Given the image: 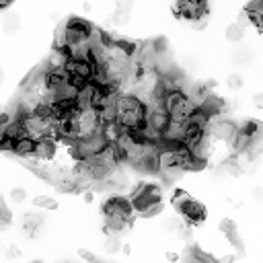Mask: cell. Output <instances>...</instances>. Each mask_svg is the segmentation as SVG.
<instances>
[{"mask_svg":"<svg viewBox=\"0 0 263 263\" xmlns=\"http://www.w3.org/2000/svg\"><path fill=\"white\" fill-rule=\"evenodd\" d=\"M115 113H117V124L128 130V132H138L146 126V115L148 107L134 95H121L117 97L115 103Z\"/></svg>","mask_w":263,"mask_h":263,"instance_id":"cell-1","label":"cell"},{"mask_svg":"<svg viewBox=\"0 0 263 263\" xmlns=\"http://www.w3.org/2000/svg\"><path fill=\"white\" fill-rule=\"evenodd\" d=\"M134 206L130 200L113 196L109 200H105L103 204V214H105V231L109 233V237H117L121 231L126 229L132 220Z\"/></svg>","mask_w":263,"mask_h":263,"instance_id":"cell-2","label":"cell"},{"mask_svg":"<svg viewBox=\"0 0 263 263\" xmlns=\"http://www.w3.org/2000/svg\"><path fill=\"white\" fill-rule=\"evenodd\" d=\"M163 191L159 185H154V183H140L136 189H134V194H132V206L136 212L140 214H144L146 210H150L152 206L156 204H163Z\"/></svg>","mask_w":263,"mask_h":263,"instance_id":"cell-3","label":"cell"},{"mask_svg":"<svg viewBox=\"0 0 263 263\" xmlns=\"http://www.w3.org/2000/svg\"><path fill=\"white\" fill-rule=\"evenodd\" d=\"M175 12L187 21H198L208 16V0H177L175 2Z\"/></svg>","mask_w":263,"mask_h":263,"instance_id":"cell-4","label":"cell"},{"mask_svg":"<svg viewBox=\"0 0 263 263\" xmlns=\"http://www.w3.org/2000/svg\"><path fill=\"white\" fill-rule=\"evenodd\" d=\"M208 134L216 138V140H222V142H235V138L239 134V126L235 124L233 119H226V117H216L210 121V128H208Z\"/></svg>","mask_w":263,"mask_h":263,"instance_id":"cell-5","label":"cell"},{"mask_svg":"<svg viewBox=\"0 0 263 263\" xmlns=\"http://www.w3.org/2000/svg\"><path fill=\"white\" fill-rule=\"evenodd\" d=\"M179 214L183 216V220L189 224V226H198L206 220V208L196 202V200H189L181 210H179Z\"/></svg>","mask_w":263,"mask_h":263,"instance_id":"cell-6","label":"cell"},{"mask_svg":"<svg viewBox=\"0 0 263 263\" xmlns=\"http://www.w3.org/2000/svg\"><path fill=\"white\" fill-rule=\"evenodd\" d=\"M220 231L226 235V239H229V243L233 245V247H235L239 253H243V251H245V241L241 239V235H239V231H237V224H235V220L224 218V220L220 222Z\"/></svg>","mask_w":263,"mask_h":263,"instance_id":"cell-7","label":"cell"},{"mask_svg":"<svg viewBox=\"0 0 263 263\" xmlns=\"http://www.w3.org/2000/svg\"><path fill=\"white\" fill-rule=\"evenodd\" d=\"M54 152H56V142L51 138H41V140H37V144H35V159L37 161H47V159H51L54 156Z\"/></svg>","mask_w":263,"mask_h":263,"instance_id":"cell-8","label":"cell"},{"mask_svg":"<svg viewBox=\"0 0 263 263\" xmlns=\"http://www.w3.org/2000/svg\"><path fill=\"white\" fill-rule=\"evenodd\" d=\"M35 144H37V140H33L29 136H23L19 140H14L12 142V152L19 154V156H33L35 154Z\"/></svg>","mask_w":263,"mask_h":263,"instance_id":"cell-9","label":"cell"},{"mask_svg":"<svg viewBox=\"0 0 263 263\" xmlns=\"http://www.w3.org/2000/svg\"><path fill=\"white\" fill-rule=\"evenodd\" d=\"M134 6V0H117V6L113 12V23L115 25H126L130 21V12Z\"/></svg>","mask_w":263,"mask_h":263,"instance_id":"cell-10","label":"cell"},{"mask_svg":"<svg viewBox=\"0 0 263 263\" xmlns=\"http://www.w3.org/2000/svg\"><path fill=\"white\" fill-rule=\"evenodd\" d=\"M245 12L249 14V21L263 31V0H253V2L247 4V8H245Z\"/></svg>","mask_w":263,"mask_h":263,"instance_id":"cell-11","label":"cell"},{"mask_svg":"<svg viewBox=\"0 0 263 263\" xmlns=\"http://www.w3.org/2000/svg\"><path fill=\"white\" fill-rule=\"evenodd\" d=\"M41 226H43V216L41 214H25L23 218V229L29 237H37L39 231H41Z\"/></svg>","mask_w":263,"mask_h":263,"instance_id":"cell-12","label":"cell"},{"mask_svg":"<svg viewBox=\"0 0 263 263\" xmlns=\"http://www.w3.org/2000/svg\"><path fill=\"white\" fill-rule=\"evenodd\" d=\"M183 263H218V261H216L214 257H210L208 253H204V251H200V249H196V247H191V249L185 253Z\"/></svg>","mask_w":263,"mask_h":263,"instance_id":"cell-13","label":"cell"},{"mask_svg":"<svg viewBox=\"0 0 263 263\" xmlns=\"http://www.w3.org/2000/svg\"><path fill=\"white\" fill-rule=\"evenodd\" d=\"M220 171L233 175V177H239V175L245 173V171H243V165H241V161H239V156H231V159H226V161L220 165Z\"/></svg>","mask_w":263,"mask_h":263,"instance_id":"cell-14","label":"cell"},{"mask_svg":"<svg viewBox=\"0 0 263 263\" xmlns=\"http://www.w3.org/2000/svg\"><path fill=\"white\" fill-rule=\"evenodd\" d=\"M233 60H235L237 64H241V66L251 64V60H253V49H251V47H237V49L233 51Z\"/></svg>","mask_w":263,"mask_h":263,"instance_id":"cell-15","label":"cell"},{"mask_svg":"<svg viewBox=\"0 0 263 263\" xmlns=\"http://www.w3.org/2000/svg\"><path fill=\"white\" fill-rule=\"evenodd\" d=\"M243 37H245V27H241L239 23L229 25V29H226V39L233 43H239V41H243Z\"/></svg>","mask_w":263,"mask_h":263,"instance_id":"cell-16","label":"cell"},{"mask_svg":"<svg viewBox=\"0 0 263 263\" xmlns=\"http://www.w3.org/2000/svg\"><path fill=\"white\" fill-rule=\"evenodd\" d=\"M33 206L45 208V210H56L58 208V202L54 198H47V196H37V198L33 200Z\"/></svg>","mask_w":263,"mask_h":263,"instance_id":"cell-17","label":"cell"},{"mask_svg":"<svg viewBox=\"0 0 263 263\" xmlns=\"http://www.w3.org/2000/svg\"><path fill=\"white\" fill-rule=\"evenodd\" d=\"M163 229H165L167 233H177V231L183 229V222H181V218H177V216H171V218L165 220Z\"/></svg>","mask_w":263,"mask_h":263,"instance_id":"cell-18","label":"cell"},{"mask_svg":"<svg viewBox=\"0 0 263 263\" xmlns=\"http://www.w3.org/2000/svg\"><path fill=\"white\" fill-rule=\"evenodd\" d=\"M19 27H21V21H19V16L16 14H8L4 19V31L6 33H16Z\"/></svg>","mask_w":263,"mask_h":263,"instance_id":"cell-19","label":"cell"},{"mask_svg":"<svg viewBox=\"0 0 263 263\" xmlns=\"http://www.w3.org/2000/svg\"><path fill=\"white\" fill-rule=\"evenodd\" d=\"M105 251L107 253H119L121 251V241H119V237H109L107 241H105Z\"/></svg>","mask_w":263,"mask_h":263,"instance_id":"cell-20","label":"cell"},{"mask_svg":"<svg viewBox=\"0 0 263 263\" xmlns=\"http://www.w3.org/2000/svg\"><path fill=\"white\" fill-rule=\"evenodd\" d=\"M189 200H191V198H189V196L185 194V191H175V198H173V206L177 208V212H179V210H181V208H183V206H185V204H187Z\"/></svg>","mask_w":263,"mask_h":263,"instance_id":"cell-21","label":"cell"},{"mask_svg":"<svg viewBox=\"0 0 263 263\" xmlns=\"http://www.w3.org/2000/svg\"><path fill=\"white\" fill-rule=\"evenodd\" d=\"M245 86V78L241 74H231L229 76V89L231 91H241Z\"/></svg>","mask_w":263,"mask_h":263,"instance_id":"cell-22","label":"cell"},{"mask_svg":"<svg viewBox=\"0 0 263 263\" xmlns=\"http://www.w3.org/2000/svg\"><path fill=\"white\" fill-rule=\"evenodd\" d=\"M8 222H10V212H8L4 200L0 198V229H2V226H6Z\"/></svg>","mask_w":263,"mask_h":263,"instance_id":"cell-23","label":"cell"},{"mask_svg":"<svg viewBox=\"0 0 263 263\" xmlns=\"http://www.w3.org/2000/svg\"><path fill=\"white\" fill-rule=\"evenodd\" d=\"M10 198H12V202L21 204V202H25V198H27V191H25L23 187H16V189L10 191Z\"/></svg>","mask_w":263,"mask_h":263,"instance_id":"cell-24","label":"cell"},{"mask_svg":"<svg viewBox=\"0 0 263 263\" xmlns=\"http://www.w3.org/2000/svg\"><path fill=\"white\" fill-rule=\"evenodd\" d=\"M78 255H80L84 261H89V263H95V261H97L95 253H93V251H89V249H80V251H78Z\"/></svg>","mask_w":263,"mask_h":263,"instance_id":"cell-25","label":"cell"},{"mask_svg":"<svg viewBox=\"0 0 263 263\" xmlns=\"http://www.w3.org/2000/svg\"><path fill=\"white\" fill-rule=\"evenodd\" d=\"M161 212H163V204H156V206H152L150 210H146V212H144L142 216H146V218H152V216L161 214Z\"/></svg>","mask_w":263,"mask_h":263,"instance_id":"cell-26","label":"cell"},{"mask_svg":"<svg viewBox=\"0 0 263 263\" xmlns=\"http://www.w3.org/2000/svg\"><path fill=\"white\" fill-rule=\"evenodd\" d=\"M253 103H255V107L263 109V93H255L253 95Z\"/></svg>","mask_w":263,"mask_h":263,"instance_id":"cell-27","label":"cell"},{"mask_svg":"<svg viewBox=\"0 0 263 263\" xmlns=\"http://www.w3.org/2000/svg\"><path fill=\"white\" fill-rule=\"evenodd\" d=\"M206 23H208V16H204V19H198V21H194V23H191V25H194V29H204L206 27Z\"/></svg>","mask_w":263,"mask_h":263,"instance_id":"cell-28","label":"cell"},{"mask_svg":"<svg viewBox=\"0 0 263 263\" xmlns=\"http://www.w3.org/2000/svg\"><path fill=\"white\" fill-rule=\"evenodd\" d=\"M251 196H253V200H263V187H255L253 191H251Z\"/></svg>","mask_w":263,"mask_h":263,"instance_id":"cell-29","label":"cell"},{"mask_svg":"<svg viewBox=\"0 0 263 263\" xmlns=\"http://www.w3.org/2000/svg\"><path fill=\"white\" fill-rule=\"evenodd\" d=\"M237 261V255H226V257H222L218 263H235Z\"/></svg>","mask_w":263,"mask_h":263,"instance_id":"cell-30","label":"cell"},{"mask_svg":"<svg viewBox=\"0 0 263 263\" xmlns=\"http://www.w3.org/2000/svg\"><path fill=\"white\" fill-rule=\"evenodd\" d=\"M6 255H8V257H10V259H12V257H16V255H19V249H14V247H10V249H8V253H6Z\"/></svg>","mask_w":263,"mask_h":263,"instance_id":"cell-31","label":"cell"},{"mask_svg":"<svg viewBox=\"0 0 263 263\" xmlns=\"http://www.w3.org/2000/svg\"><path fill=\"white\" fill-rule=\"evenodd\" d=\"M10 2H12V0H0V10H2V8H6Z\"/></svg>","mask_w":263,"mask_h":263,"instance_id":"cell-32","label":"cell"},{"mask_svg":"<svg viewBox=\"0 0 263 263\" xmlns=\"http://www.w3.org/2000/svg\"><path fill=\"white\" fill-rule=\"evenodd\" d=\"M167 259H169V261H177L179 257H177V253H167Z\"/></svg>","mask_w":263,"mask_h":263,"instance_id":"cell-33","label":"cell"},{"mask_svg":"<svg viewBox=\"0 0 263 263\" xmlns=\"http://www.w3.org/2000/svg\"><path fill=\"white\" fill-rule=\"evenodd\" d=\"M84 202H93V194H91V191H86V194H84Z\"/></svg>","mask_w":263,"mask_h":263,"instance_id":"cell-34","label":"cell"},{"mask_svg":"<svg viewBox=\"0 0 263 263\" xmlns=\"http://www.w3.org/2000/svg\"><path fill=\"white\" fill-rule=\"evenodd\" d=\"M2 82H4V72L0 70V84H2Z\"/></svg>","mask_w":263,"mask_h":263,"instance_id":"cell-35","label":"cell"},{"mask_svg":"<svg viewBox=\"0 0 263 263\" xmlns=\"http://www.w3.org/2000/svg\"><path fill=\"white\" fill-rule=\"evenodd\" d=\"M2 113H4V109H2V107H0V115H2Z\"/></svg>","mask_w":263,"mask_h":263,"instance_id":"cell-36","label":"cell"}]
</instances>
